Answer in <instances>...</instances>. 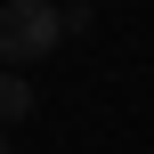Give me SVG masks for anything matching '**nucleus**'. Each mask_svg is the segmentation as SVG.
Segmentation results:
<instances>
[{
  "label": "nucleus",
  "mask_w": 154,
  "mask_h": 154,
  "mask_svg": "<svg viewBox=\"0 0 154 154\" xmlns=\"http://www.w3.org/2000/svg\"><path fill=\"white\" fill-rule=\"evenodd\" d=\"M65 41V8L57 0H0V65H32Z\"/></svg>",
  "instance_id": "obj_1"
},
{
  "label": "nucleus",
  "mask_w": 154,
  "mask_h": 154,
  "mask_svg": "<svg viewBox=\"0 0 154 154\" xmlns=\"http://www.w3.org/2000/svg\"><path fill=\"white\" fill-rule=\"evenodd\" d=\"M24 114H32V81H24V73H0V130L24 122Z\"/></svg>",
  "instance_id": "obj_2"
},
{
  "label": "nucleus",
  "mask_w": 154,
  "mask_h": 154,
  "mask_svg": "<svg viewBox=\"0 0 154 154\" xmlns=\"http://www.w3.org/2000/svg\"><path fill=\"white\" fill-rule=\"evenodd\" d=\"M57 8H81V0H57Z\"/></svg>",
  "instance_id": "obj_3"
},
{
  "label": "nucleus",
  "mask_w": 154,
  "mask_h": 154,
  "mask_svg": "<svg viewBox=\"0 0 154 154\" xmlns=\"http://www.w3.org/2000/svg\"><path fill=\"white\" fill-rule=\"evenodd\" d=\"M0 154H8V138H0Z\"/></svg>",
  "instance_id": "obj_4"
}]
</instances>
